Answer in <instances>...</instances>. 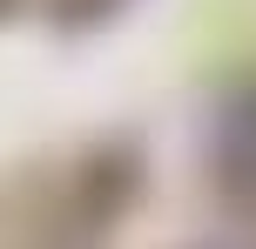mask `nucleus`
<instances>
[{"instance_id": "1", "label": "nucleus", "mask_w": 256, "mask_h": 249, "mask_svg": "<svg viewBox=\"0 0 256 249\" xmlns=\"http://www.w3.org/2000/svg\"><path fill=\"white\" fill-rule=\"evenodd\" d=\"M209 175L236 209H256V88H243L216 115V142H209Z\"/></svg>"}]
</instances>
